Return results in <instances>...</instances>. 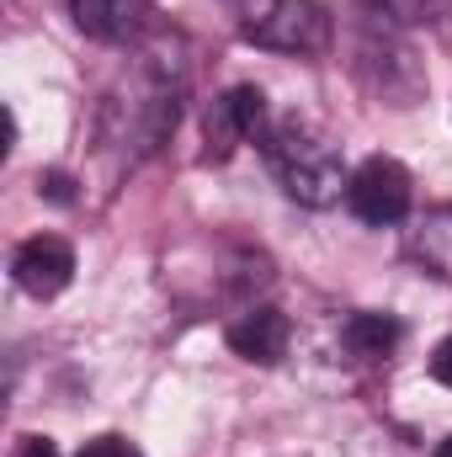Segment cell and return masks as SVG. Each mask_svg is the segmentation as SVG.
I'll use <instances>...</instances> for the list:
<instances>
[{
	"instance_id": "cell-1",
	"label": "cell",
	"mask_w": 452,
	"mask_h": 457,
	"mask_svg": "<svg viewBox=\"0 0 452 457\" xmlns=\"http://www.w3.org/2000/svg\"><path fill=\"white\" fill-rule=\"evenodd\" d=\"M261 154H266L277 187H282L298 208H336L340 197H346V187H351V170H346L340 149L325 133L304 128L298 117L266 128V133H261Z\"/></svg>"
},
{
	"instance_id": "cell-2",
	"label": "cell",
	"mask_w": 452,
	"mask_h": 457,
	"mask_svg": "<svg viewBox=\"0 0 452 457\" xmlns=\"http://www.w3.org/2000/svg\"><path fill=\"white\" fill-rule=\"evenodd\" d=\"M176 112H181V86H171L160 70H144L122 91L107 96V107H102V138L117 144V149L133 144V154H149L176 128Z\"/></svg>"
},
{
	"instance_id": "cell-3",
	"label": "cell",
	"mask_w": 452,
	"mask_h": 457,
	"mask_svg": "<svg viewBox=\"0 0 452 457\" xmlns=\"http://www.w3.org/2000/svg\"><path fill=\"white\" fill-rule=\"evenodd\" d=\"M239 37L272 54H325L331 11L320 0H239Z\"/></svg>"
},
{
	"instance_id": "cell-4",
	"label": "cell",
	"mask_w": 452,
	"mask_h": 457,
	"mask_svg": "<svg viewBox=\"0 0 452 457\" xmlns=\"http://www.w3.org/2000/svg\"><path fill=\"white\" fill-rule=\"evenodd\" d=\"M410 203H415V181L410 170L394 160V154H372L351 170V187H346V208L372 228H394L410 219Z\"/></svg>"
},
{
	"instance_id": "cell-5",
	"label": "cell",
	"mask_w": 452,
	"mask_h": 457,
	"mask_svg": "<svg viewBox=\"0 0 452 457\" xmlns=\"http://www.w3.org/2000/svg\"><path fill=\"white\" fill-rule=\"evenodd\" d=\"M266 133V96L255 86H229L208 102L203 112V144H208V160H229L239 144L261 138Z\"/></svg>"
},
{
	"instance_id": "cell-6",
	"label": "cell",
	"mask_w": 452,
	"mask_h": 457,
	"mask_svg": "<svg viewBox=\"0 0 452 457\" xmlns=\"http://www.w3.org/2000/svg\"><path fill=\"white\" fill-rule=\"evenodd\" d=\"M11 277H16V287L32 293V298H59V293L75 282V250H70V239H59V234H32V239H21L16 255H11Z\"/></svg>"
},
{
	"instance_id": "cell-7",
	"label": "cell",
	"mask_w": 452,
	"mask_h": 457,
	"mask_svg": "<svg viewBox=\"0 0 452 457\" xmlns=\"http://www.w3.org/2000/svg\"><path fill=\"white\" fill-rule=\"evenodd\" d=\"M70 21L107 48H133L155 32V0H70Z\"/></svg>"
},
{
	"instance_id": "cell-8",
	"label": "cell",
	"mask_w": 452,
	"mask_h": 457,
	"mask_svg": "<svg viewBox=\"0 0 452 457\" xmlns=\"http://www.w3.org/2000/svg\"><path fill=\"white\" fill-rule=\"evenodd\" d=\"M288 341H293V325L272 303H255V309H245V314L229 320V351L245 356V361H255V367H277L288 356Z\"/></svg>"
},
{
	"instance_id": "cell-9",
	"label": "cell",
	"mask_w": 452,
	"mask_h": 457,
	"mask_svg": "<svg viewBox=\"0 0 452 457\" xmlns=\"http://www.w3.org/2000/svg\"><path fill=\"white\" fill-rule=\"evenodd\" d=\"M405 261H415L437 282H452V203L405 219Z\"/></svg>"
},
{
	"instance_id": "cell-10",
	"label": "cell",
	"mask_w": 452,
	"mask_h": 457,
	"mask_svg": "<svg viewBox=\"0 0 452 457\" xmlns=\"http://www.w3.org/2000/svg\"><path fill=\"white\" fill-rule=\"evenodd\" d=\"M399 341H405V325L394 314H383V309H362V314H351L340 325V345L356 361H383V356H394Z\"/></svg>"
},
{
	"instance_id": "cell-11",
	"label": "cell",
	"mask_w": 452,
	"mask_h": 457,
	"mask_svg": "<svg viewBox=\"0 0 452 457\" xmlns=\"http://www.w3.org/2000/svg\"><path fill=\"white\" fill-rule=\"evenodd\" d=\"M75 457H144V453H138L128 436H117V431H102V436H91V442H86V447H80Z\"/></svg>"
},
{
	"instance_id": "cell-12",
	"label": "cell",
	"mask_w": 452,
	"mask_h": 457,
	"mask_svg": "<svg viewBox=\"0 0 452 457\" xmlns=\"http://www.w3.org/2000/svg\"><path fill=\"white\" fill-rule=\"evenodd\" d=\"M431 5L437 0H383V11L394 21H431Z\"/></svg>"
},
{
	"instance_id": "cell-13",
	"label": "cell",
	"mask_w": 452,
	"mask_h": 457,
	"mask_svg": "<svg viewBox=\"0 0 452 457\" xmlns=\"http://www.w3.org/2000/svg\"><path fill=\"white\" fill-rule=\"evenodd\" d=\"M431 378H437L442 388H452V336L437 341V351H431Z\"/></svg>"
},
{
	"instance_id": "cell-14",
	"label": "cell",
	"mask_w": 452,
	"mask_h": 457,
	"mask_svg": "<svg viewBox=\"0 0 452 457\" xmlns=\"http://www.w3.org/2000/svg\"><path fill=\"white\" fill-rule=\"evenodd\" d=\"M11 457H59V447H54L48 436H21V442H16V453H11Z\"/></svg>"
},
{
	"instance_id": "cell-15",
	"label": "cell",
	"mask_w": 452,
	"mask_h": 457,
	"mask_svg": "<svg viewBox=\"0 0 452 457\" xmlns=\"http://www.w3.org/2000/svg\"><path fill=\"white\" fill-rule=\"evenodd\" d=\"M437 457H452V436H448V442H442V447H437Z\"/></svg>"
}]
</instances>
